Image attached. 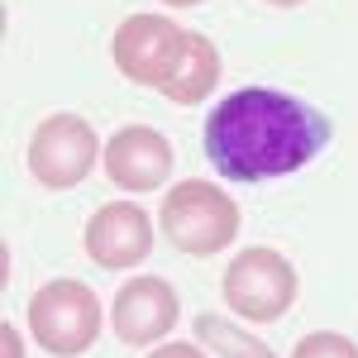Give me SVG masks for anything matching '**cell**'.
Segmentation results:
<instances>
[{
    "label": "cell",
    "mask_w": 358,
    "mask_h": 358,
    "mask_svg": "<svg viewBox=\"0 0 358 358\" xmlns=\"http://www.w3.org/2000/svg\"><path fill=\"white\" fill-rule=\"evenodd\" d=\"M330 134L334 124L301 96L277 86H244L206 115V158L224 182L258 187L315 163Z\"/></svg>",
    "instance_id": "6da1fadb"
},
{
    "label": "cell",
    "mask_w": 358,
    "mask_h": 358,
    "mask_svg": "<svg viewBox=\"0 0 358 358\" xmlns=\"http://www.w3.org/2000/svg\"><path fill=\"white\" fill-rule=\"evenodd\" d=\"M158 224L182 258H215L239 239L244 220H239V206L224 187L187 177V182L167 187L163 206H158Z\"/></svg>",
    "instance_id": "7a4b0ae2"
},
{
    "label": "cell",
    "mask_w": 358,
    "mask_h": 358,
    "mask_svg": "<svg viewBox=\"0 0 358 358\" xmlns=\"http://www.w3.org/2000/svg\"><path fill=\"white\" fill-rule=\"evenodd\" d=\"M101 325H106L101 296L77 277H53L29 296V334L53 358L86 354L101 339Z\"/></svg>",
    "instance_id": "3957f363"
},
{
    "label": "cell",
    "mask_w": 358,
    "mask_h": 358,
    "mask_svg": "<svg viewBox=\"0 0 358 358\" xmlns=\"http://www.w3.org/2000/svg\"><path fill=\"white\" fill-rule=\"evenodd\" d=\"M29 177L48 192H72L91 177V167L101 163V134L91 129V120L82 115H48L38 120V129L29 134L24 148Z\"/></svg>",
    "instance_id": "277c9868"
},
{
    "label": "cell",
    "mask_w": 358,
    "mask_h": 358,
    "mask_svg": "<svg viewBox=\"0 0 358 358\" xmlns=\"http://www.w3.org/2000/svg\"><path fill=\"white\" fill-rule=\"evenodd\" d=\"M301 282H296V268L277 253V248H244L229 258L224 268V306L234 315H244L253 325H273L282 320L292 301H296Z\"/></svg>",
    "instance_id": "5b68a950"
},
{
    "label": "cell",
    "mask_w": 358,
    "mask_h": 358,
    "mask_svg": "<svg viewBox=\"0 0 358 358\" xmlns=\"http://www.w3.org/2000/svg\"><path fill=\"white\" fill-rule=\"evenodd\" d=\"M182 38H187V29H177L167 15H129L124 24L115 29L110 57H115V67H120L124 82L158 91L167 82L177 53H182Z\"/></svg>",
    "instance_id": "8992f818"
},
{
    "label": "cell",
    "mask_w": 358,
    "mask_h": 358,
    "mask_svg": "<svg viewBox=\"0 0 358 358\" xmlns=\"http://www.w3.org/2000/svg\"><path fill=\"white\" fill-rule=\"evenodd\" d=\"M86 258L106 273H124V268H138L153 248V215L134 206V201H110L101 206L91 220H86Z\"/></svg>",
    "instance_id": "52a82bcc"
},
{
    "label": "cell",
    "mask_w": 358,
    "mask_h": 358,
    "mask_svg": "<svg viewBox=\"0 0 358 358\" xmlns=\"http://www.w3.org/2000/svg\"><path fill=\"white\" fill-rule=\"evenodd\" d=\"M101 163H106V177L120 192L148 196L172 182V143H167V134L148 129V124H124L106 138Z\"/></svg>",
    "instance_id": "ba28073f"
},
{
    "label": "cell",
    "mask_w": 358,
    "mask_h": 358,
    "mask_svg": "<svg viewBox=\"0 0 358 358\" xmlns=\"http://www.w3.org/2000/svg\"><path fill=\"white\" fill-rule=\"evenodd\" d=\"M182 315L177 292L167 277H129L110 301V330L120 334V344L143 349V344H163V334H172Z\"/></svg>",
    "instance_id": "9c48e42d"
},
{
    "label": "cell",
    "mask_w": 358,
    "mask_h": 358,
    "mask_svg": "<svg viewBox=\"0 0 358 358\" xmlns=\"http://www.w3.org/2000/svg\"><path fill=\"white\" fill-rule=\"evenodd\" d=\"M220 82V48L206 38V34H187L182 38V53L172 62L167 82L158 86L172 106H201Z\"/></svg>",
    "instance_id": "30bf717a"
},
{
    "label": "cell",
    "mask_w": 358,
    "mask_h": 358,
    "mask_svg": "<svg viewBox=\"0 0 358 358\" xmlns=\"http://www.w3.org/2000/svg\"><path fill=\"white\" fill-rule=\"evenodd\" d=\"M192 330L210 354H220V358H277V349L268 339L248 334L244 325H234V320H220L215 310H201L192 320Z\"/></svg>",
    "instance_id": "8fae6325"
},
{
    "label": "cell",
    "mask_w": 358,
    "mask_h": 358,
    "mask_svg": "<svg viewBox=\"0 0 358 358\" xmlns=\"http://www.w3.org/2000/svg\"><path fill=\"white\" fill-rule=\"evenodd\" d=\"M292 358H358V344L349 334H334V330H310L296 339Z\"/></svg>",
    "instance_id": "7c38bea8"
},
{
    "label": "cell",
    "mask_w": 358,
    "mask_h": 358,
    "mask_svg": "<svg viewBox=\"0 0 358 358\" xmlns=\"http://www.w3.org/2000/svg\"><path fill=\"white\" fill-rule=\"evenodd\" d=\"M148 358H206V344H187V339H177V344H158Z\"/></svg>",
    "instance_id": "4fadbf2b"
},
{
    "label": "cell",
    "mask_w": 358,
    "mask_h": 358,
    "mask_svg": "<svg viewBox=\"0 0 358 358\" xmlns=\"http://www.w3.org/2000/svg\"><path fill=\"white\" fill-rule=\"evenodd\" d=\"M0 339H5V358H24V334L15 330L10 320L0 325Z\"/></svg>",
    "instance_id": "5bb4252c"
},
{
    "label": "cell",
    "mask_w": 358,
    "mask_h": 358,
    "mask_svg": "<svg viewBox=\"0 0 358 358\" xmlns=\"http://www.w3.org/2000/svg\"><path fill=\"white\" fill-rule=\"evenodd\" d=\"M163 5H172V10H196V5H206V0H163Z\"/></svg>",
    "instance_id": "9a60e30c"
},
{
    "label": "cell",
    "mask_w": 358,
    "mask_h": 358,
    "mask_svg": "<svg viewBox=\"0 0 358 358\" xmlns=\"http://www.w3.org/2000/svg\"><path fill=\"white\" fill-rule=\"evenodd\" d=\"M268 5H277V10H296V5H306V0H268Z\"/></svg>",
    "instance_id": "2e32d148"
}]
</instances>
